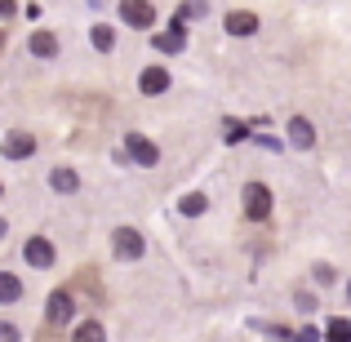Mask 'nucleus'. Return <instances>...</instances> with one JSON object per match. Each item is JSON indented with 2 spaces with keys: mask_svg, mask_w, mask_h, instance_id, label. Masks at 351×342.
<instances>
[{
  "mask_svg": "<svg viewBox=\"0 0 351 342\" xmlns=\"http://www.w3.org/2000/svg\"><path fill=\"white\" fill-rule=\"evenodd\" d=\"M120 23H129L134 32H147V27L156 23L152 0H120Z\"/></svg>",
  "mask_w": 351,
  "mask_h": 342,
  "instance_id": "1",
  "label": "nucleus"
},
{
  "mask_svg": "<svg viewBox=\"0 0 351 342\" xmlns=\"http://www.w3.org/2000/svg\"><path fill=\"white\" fill-rule=\"evenodd\" d=\"M245 214L254 218V223L271 218V191H267L263 182H249V187H245Z\"/></svg>",
  "mask_w": 351,
  "mask_h": 342,
  "instance_id": "2",
  "label": "nucleus"
},
{
  "mask_svg": "<svg viewBox=\"0 0 351 342\" xmlns=\"http://www.w3.org/2000/svg\"><path fill=\"white\" fill-rule=\"evenodd\" d=\"M112 249H116V258H125V262H129V258H143L147 240L138 236L134 227H116V231H112Z\"/></svg>",
  "mask_w": 351,
  "mask_h": 342,
  "instance_id": "3",
  "label": "nucleus"
},
{
  "mask_svg": "<svg viewBox=\"0 0 351 342\" xmlns=\"http://www.w3.org/2000/svg\"><path fill=\"white\" fill-rule=\"evenodd\" d=\"M125 156H129L134 164H143V169H152V164L160 160L156 143H152V138H143V134H129V138H125Z\"/></svg>",
  "mask_w": 351,
  "mask_h": 342,
  "instance_id": "4",
  "label": "nucleus"
},
{
  "mask_svg": "<svg viewBox=\"0 0 351 342\" xmlns=\"http://www.w3.org/2000/svg\"><path fill=\"white\" fill-rule=\"evenodd\" d=\"M23 258H27L32 267H40V271H45V267H53V245H49L45 236H32V240H27V249H23Z\"/></svg>",
  "mask_w": 351,
  "mask_h": 342,
  "instance_id": "5",
  "label": "nucleus"
},
{
  "mask_svg": "<svg viewBox=\"0 0 351 342\" xmlns=\"http://www.w3.org/2000/svg\"><path fill=\"white\" fill-rule=\"evenodd\" d=\"M32 151H36V138H32V134H23V129L5 138V156H9V160H27Z\"/></svg>",
  "mask_w": 351,
  "mask_h": 342,
  "instance_id": "6",
  "label": "nucleus"
},
{
  "mask_svg": "<svg viewBox=\"0 0 351 342\" xmlns=\"http://www.w3.org/2000/svg\"><path fill=\"white\" fill-rule=\"evenodd\" d=\"M71 311H76V307H71V293H49V311H45V316H49V325H67V320H71Z\"/></svg>",
  "mask_w": 351,
  "mask_h": 342,
  "instance_id": "7",
  "label": "nucleus"
},
{
  "mask_svg": "<svg viewBox=\"0 0 351 342\" xmlns=\"http://www.w3.org/2000/svg\"><path fill=\"white\" fill-rule=\"evenodd\" d=\"M138 89H143V94H165V89H169V71L165 67H147L143 71V80H138Z\"/></svg>",
  "mask_w": 351,
  "mask_h": 342,
  "instance_id": "8",
  "label": "nucleus"
},
{
  "mask_svg": "<svg viewBox=\"0 0 351 342\" xmlns=\"http://www.w3.org/2000/svg\"><path fill=\"white\" fill-rule=\"evenodd\" d=\"M289 143L298 147V151H307V147L316 143V129H311V120H302V116L289 120Z\"/></svg>",
  "mask_w": 351,
  "mask_h": 342,
  "instance_id": "9",
  "label": "nucleus"
},
{
  "mask_svg": "<svg viewBox=\"0 0 351 342\" xmlns=\"http://www.w3.org/2000/svg\"><path fill=\"white\" fill-rule=\"evenodd\" d=\"M182 45H187V36H182V23H173L169 32L156 36V49H160V53H182Z\"/></svg>",
  "mask_w": 351,
  "mask_h": 342,
  "instance_id": "10",
  "label": "nucleus"
},
{
  "mask_svg": "<svg viewBox=\"0 0 351 342\" xmlns=\"http://www.w3.org/2000/svg\"><path fill=\"white\" fill-rule=\"evenodd\" d=\"M227 32H232V36H254L258 18L249 14V9H236V14H227Z\"/></svg>",
  "mask_w": 351,
  "mask_h": 342,
  "instance_id": "11",
  "label": "nucleus"
},
{
  "mask_svg": "<svg viewBox=\"0 0 351 342\" xmlns=\"http://www.w3.org/2000/svg\"><path fill=\"white\" fill-rule=\"evenodd\" d=\"M49 187H53V191H62V196H71V191L80 187L76 169H53V173H49Z\"/></svg>",
  "mask_w": 351,
  "mask_h": 342,
  "instance_id": "12",
  "label": "nucleus"
},
{
  "mask_svg": "<svg viewBox=\"0 0 351 342\" xmlns=\"http://www.w3.org/2000/svg\"><path fill=\"white\" fill-rule=\"evenodd\" d=\"M32 53L36 58H58V40H53L49 32H36L32 36Z\"/></svg>",
  "mask_w": 351,
  "mask_h": 342,
  "instance_id": "13",
  "label": "nucleus"
},
{
  "mask_svg": "<svg viewBox=\"0 0 351 342\" xmlns=\"http://www.w3.org/2000/svg\"><path fill=\"white\" fill-rule=\"evenodd\" d=\"M18 298H23V280L9 276V271H0V302H18Z\"/></svg>",
  "mask_w": 351,
  "mask_h": 342,
  "instance_id": "14",
  "label": "nucleus"
},
{
  "mask_svg": "<svg viewBox=\"0 0 351 342\" xmlns=\"http://www.w3.org/2000/svg\"><path fill=\"white\" fill-rule=\"evenodd\" d=\"M178 209H182L187 218H196V214H205V209H209V200L200 196V191H191V196H182V200H178Z\"/></svg>",
  "mask_w": 351,
  "mask_h": 342,
  "instance_id": "15",
  "label": "nucleus"
},
{
  "mask_svg": "<svg viewBox=\"0 0 351 342\" xmlns=\"http://www.w3.org/2000/svg\"><path fill=\"white\" fill-rule=\"evenodd\" d=\"M76 342H107V334H103V325H98V320H85V325L76 329Z\"/></svg>",
  "mask_w": 351,
  "mask_h": 342,
  "instance_id": "16",
  "label": "nucleus"
},
{
  "mask_svg": "<svg viewBox=\"0 0 351 342\" xmlns=\"http://www.w3.org/2000/svg\"><path fill=\"white\" fill-rule=\"evenodd\" d=\"M89 40H94V49H103V53H107V49L116 45V36H112V27H103V23H98L94 32H89Z\"/></svg>",
  "mask_w": 351,
  "mask_h": 342,
  "instance_id": "17",
  "label": "nucleus"
},
{
  "mask_svg": "<svg viewBox=\"0 0 351 342\" xmlns=\"http://www.w3.org/2000/svg\"><path fill=\"white\" fill-rule=\"evenodd\" d=\"M325 334H329V342H351V325L347 320H329Z\"/></svg>",
  "mask_w": 351,
  "mask_h": 342,
  "instance_id": "18",
  "label": "nucleus"
},
{
  "mask_svg": "<svg viewBox=\"0 0 351 342\" xmlns=\"http://www.w3.org/2000/svg\"><path fill=\"white\" fill-rule=\"evenodd\" d=\"M205 0H187V5H182V14L178 18H173V23H182V27H187V18H200V14H205Z\"/></svg>",
  "mask_w": 351,
  "mask_h": 342,
  "instance_id": "19",
  "label": "nucleus"
},
{
  "mask_svg": "<svg viewBox=\"0 0 351 342\" xmlns=\"http://www.w3.org/2000/svg\"><path fill=\"white\" fill-rule=\"evenodd\" d=\"M249 129L245 125H236V120H227V143H240V138H245Z\"/></svg>",
  "mask_w": 351,
  "mask_h": 342,
  "instance_id": "20",
  "label": "nucleus"
},
{
  "mask_svg": "<svg viewBox=\"0 0 351 342\" xmlns=\"http://www.w3.org/2000/svg\"><path fill=\"white\" fill-rule=\"evenodd\" d=\"M298 342H320V329H316V325H307V329H298Z\"/></svg>",
  "mask_w": 351,
  "mask_h": 342,
  "instance_id": "21",
  "label": "nucleus"
},
{
  "mask_svg": "<svg viewBox=\"0 0 351 342\" xmlns=\"http://www.w3.org/2000/svg\"><path fill=\"white\" fill-rule=\"evenodd\" d=\"M0 342H18V329L5 325V320H0Z\"/></svg>",
  "mask_w": 351,
  "mask_h": 342,
  "instance_id": "22",
  "label": "nucleus"
},
{
  "mask_svg": "<svg viewBox=\"0 0 351 342\" xmlns=\"http://www.w3.org/2000/svg\"><path fill=\"white\" fill-rule=\"evenodd\" d=\"M0 18H14V0H0Z\"/></svg>",
  "mask_w": 351,
  "mask_h": 342,
  "instance_id": "23",
  "label": "nucleus"
},
{
  "mask_svg": "<svg viewBox=\"0 0 351 342\" xmlns=\"http://www.w3.org/2000/svg\"><path fill=\"white\" fill-rule=\"evenodd\" d=\"M347 298H351V284H347Z\"/></svg>",
  "mask_w": 351,
  "mask_h": 342,
  "instance_id": "24",
  "label": "nucleus"
}]
</instances>
